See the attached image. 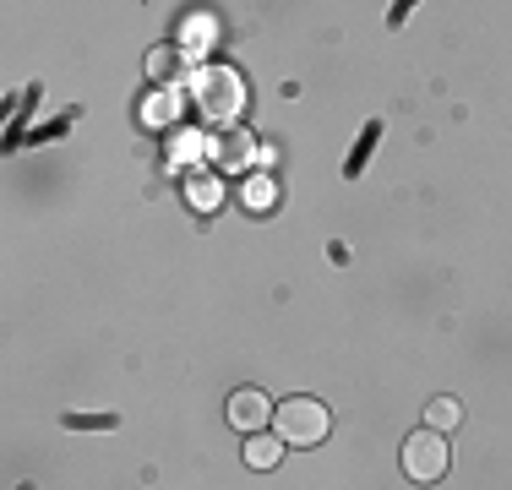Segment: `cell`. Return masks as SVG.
<instances>
[{
  "instance_id": "cell-7",
  "label": "cell",
  "mask_w": 512,
  "mask_h": 490,
  "mask_svg": "<svg viewBox=\"0 0 512 490\" xmlns=\"http://www.w3.org/2000/svg\"><path fill=\"white\" fill-rule=\"evenodd\" d=\"M148 77L153 82H180V77H186V55H180V49H153V55H148Z\"/></svg>"
},
{
  "instance_id": "cell-3",
  "label": "cell",
  "mask_w": 512,
  "mask_h": 490,
  "mask_svg": "<svg viewBox=\"0 0 512 490\" xmlns=\"http://www.w3.org/2000/svg\"><path fill=\"white\" fill-rule=\"evenodd\" d=\"M447 463H453V452H447V436L436 431V425H425V431H414L404 441V474L420 485H436L447 474Z\"/></svg>"
},
{
  "instance_id": "cell-11",
  "label": "cell",
  "mask_w": 512,
  "mask_h": 490,
  "mask_svg": "<svg viewBox=\"0 0 512 490\" xmlns=\"http://www.w3.org/2000/svg\"><path fill=\"white\" fill-rule=\"evenodd\" d=\"M142 115H148V120H169V115H175V98H169V93H164V98H153V104L142 109Z\"/></svg>"
},
{
  "instance_id": "cell-10",
  "label": "cell",
  "mask_w": 512,
  "mask_h": 490,
  "mask_svg": "<svg viewBox=\"0 0 512 490\" xmlns=\"http://www.w3.org/2000/svg\"><path fill=\"white\" fill-rule=\"evenodd\" d=\"M246 207H273V180H246Z\"/></svg>"
},
{
  "instance_id": "cell-1",
  "label": "cell",
  "mask_w": 512,
  "mask_h": 490,
  "mask_svg": "<svg viewBox=\"0 0 512 490\" xmlns=\"http://www.w3.org/2000/svg\"><path fill=\"white\" fill-rule=\"evenodd\" d=\"M191 93H197V109L207 120H240L246 109V82H240L235 66H207L191 77Z\"/></svg>"
},
{
  "instance_id": "cell-9",
  "label": "cell",
  "mask_w": 512,
  "mask_h": 490,
  "mask_svg": "<svg viewBox=\"0 0 512 490\" xmlns=\"http://www.w3.org/2000/svg\"><path fill=\"white\" fill-rule=\"evenodd\" d=\"M224 164H229V169L251 164V137H246V131H240V137H229V142H224Z\"/></svg>"
},
{
  "instance_id": "cell-6",
  "label": "cell",
  "mask_w": 512,
  "mask_h": 490,
  "mask_svg": "<svg viewBox=\"0 0 512 490\" xmlns=\"http://www.w3.org/2000/svg\"><path fill=\"white\" fill-rule=\"evenodd\" d=\"M284 447H289L284 436H262V431H251V436H246V463H251V469H273V463L284 458Z\"/></svg>"
},
{
  "instance_id": "cell-2",
  "label": "cell",
  "mask_w": 512,
  "mask_h": 490,
  "mask_svg": "<svg viewBox=\"0 0 512 490\" xmlns=\"http://www.w3.org/2000/svg\"><path fill=\"white\" fill-rule=\"evenodd\" d=\"M273 425L284 441H295V447H316L327 431H333V414H327L322 398H289L273 409Z\"/></svg>"
},
{
  "instance_id": "cell-4",
  "label": "cell",
  "mask_w": 512,
  "mask_h": 490,
  "mask_svg": "<svg viewBox=\"0 0 512 490\" xmlns=\"http://www.w3.org/2000/svg\"><path fill=\"white\" fill-rule=\"evenodd\" d=\"M273 420V403L262 398L256 387H240L235 398H229V425H235L240 436H251V431H262V425Z\"/></svg>"
},
{
  "instance_id": "cell-5",
  "label": "cell",
  "mask_w": 512,
  "mask_h": 490,
  "mask_svg": "<svg viewBox=\"0 0 512 490\" xmlns=\"http://www.w3.org/2000/svg\"><path fill=\"white\" fill-rule=\"evenodd\" d=\"M186 196H191V207H197V213H213V207L224 202V186H218L213 169H197V175L186 180Z\"/></svg>"
},
{
  "instance_id": "cell-8",
  "label": "cell",
  "mask_w": 512,
  "mask_h": 490,
  "mask_svg": "<svg viewBox=\"0 0 512 490\" xmlns=\"http://www.w3.org/2000/svg\"><path fill=\"white\" fill-rule=\"evenodd\" d=\"M458 420H463V409H458L453 398H436L431 409H425V425H436V431H453Z\"/></svg>"
}]
</instances>
